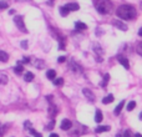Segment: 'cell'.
I'll return each mask as SVG.
<instances>
[{"label":"cell","mask_w":142,"mask_h":137,"mask_svg":"<svg viewBox=\"0 0 142 137\" xmlns=\"http://www.w3.org/2000/svg\"><path fill=\"white\" fill-rule=\"evenodd\" d=\"M116 14L123 20H133L137 16V11L132 5H121L117 7Z\"/></svg>","instance_id":"obj_1"},{"label":"cell","mask_w":142,"mask_h":137,"mask_svg":"<svg viewBox=\"0 0 142 137\" xmlns=\"http://www.w3.org/2000/svg\"><path fill=\"white\" fill-rule=\"evenodd\" d=\"M96 9L101 14H108L112 10V4L108 0H96Z\"/></svg>","instance_id":"obj_2"},{"label":"cell","mask_w":142,"mask_h":137,"mask_svg":"<svg viewBox=\"0 0 142 137\" xmlns=\"http://www.w3.org/2000/svg\"><path fill=\"white\" fill-rule=\"evenodd\" d=\"M14 22H15V25L18 26V29L20 30V31H22V33H28V29L25 28V24H24V19H22V16H15Z\"/></svg>","instance_id":"obj_3"},{"label":"cell","mask_w":142,"mask_h":137,"mask_svg":"<svg viewBox=\"0 0 142 137\" xmlns=\"http://www.w3.org/2000/svg\"><path fill=\"white\" fill-rule=\"evenodd\" d=\"M82 94L85 95V97L90 102L95 101V96H93V94H92V91H91V90H89V88H84V90H82Z\"/></svg>","instance_id":"obj_4"},{"label":"cell","mask_w":142,"mask_h":137,"mask_svg":"<svg viewBox=\"0 0 142 137\" xmlns=\"http://www.w3.org/2000/svg\"><path fill=\"white\" fill-rule=\"evenodd\" d=\"M71 126H72V122H71L70 120H67V118H65V120H62V122H61V130L64 131H69L71 128Z\"/></svg>","instance_id":"obj_5"},{"label":"cell","mask_w":142,"mask_h":137,"mask_svg":"<svg viewBox=\"0 0 142 137\" xmlns=\"http://www.w3.org/2000/svg\"><path fill=\"white\" fill-rule=\"evenodd\" d=\"M112 25L116 26L117 29L122 30V31H126V30H127V26H126L122 21H120V20H112Z\"/></svg>","instance_id":"obj_6"},{"label":"cell","mask_w":142,"mask_h":137,"mask_svg":"<svg viewBox=\"0 0 142 137\" xmlns=\"http://www.w3.org/2000/svg\"><path fill=\"white\" fill-rule=\"evenodd\" d=\"M117 59H119V61H120V64L122 66H123V67H125V69H126V70H128V69H130V62H128V60L126 58H123V56H117Z\"/></svg>","instance_id":"obj_7"},{"label":"cell","mask_w":142,"mask_h":137,"mask_svg":"<svg viewBox=\"0 0 142 137\" xmlns=\"http://www.w3.org/2000/svg\"><path fill=\"white\" fill-rule=\"evenodd\" d=\"M65 6L69 9V11H76V10L80 9V6H78L77 3H70V4H66Z\"/></svg>","instance_id":"obj_8"},{"label":"cell","mask_w":142,"mask_h":137,"mask_svg":"<svg viewBox=\"0 0 142 137\" xmlns=\"http://www.w3.org/2000/svg\"><path fill=\"white\" fill-rule=\"evenodd\" d=\"M102 118H104V116H102V112H101V110H96V114H95V121L97 123H100L102 121Z\"/></svg>","instance_id":"obj_9"},{"label":"cell","mask_w":142,"mask_h":137,"mask_svg":"<svg viewBox=\"0 0 142 137\" xmlns=\"http://www.w3.org/2000/svg\"><path fill=\"white\" fill-rule=\"evenodd\" d=\"M75 28L78 29V30H86V29H87V25H86L85 22L77 21V22H75Z\"/></svg>","instance_id":"obj_10"},{"label":"cell","mask_w":142,"mask_h":137,"mask_svg":"<svg viewBox=\"0 0 142 137\" xmlns=\"http://www.w3.org/2000/svg\"><path fill=\"white\" fill-rule=\"evenodd\" d=\"M114 95H107L105 96L104 99H102V103H111V102L114 101Z\"/></svg>","instance_id":"obj_11"},{"label":"cell","mask_w":142,"mask_h":137,"mask_svg":"<svg viewBox=\"0 0 142 137\" xmlns=\"http://www.w3.org/2000/svg\"><path fill=\"white\" fill-rule=\"evenodd\" d=\"M110 130H111L110 126H99L95 131H96L97 133H101V132H106V131H110Z\"/></svg>","instance_id":"obj_12"},{"label":"cell","mask_w":142,"mask_h":137,"mask_svg":"<svg viewBox=\"0 0 142 137\" xmlns=\"http://www.w3.org/2000/svg\"><path fill=\"white\" fill-rule=\"evenodd\" d=\"M125 106V101H121L117 106H116V108H115V115H120L121 110H122V107Z\"/></svg>","instance_id":"obj_13"},{"label":"cell","mask_w":142,"mask_h":137,"mask_svg":"<svg viewBox=\"0 0 142 137\" xmlns=\"http://www.w3.org/2000/svg\"><path fill=\"white\" fill-rule=\"evenodd\" d=\"M46 76H48V79H50V80H55V77H56V71H55V70H49V71L46 72Z\"/></svg>","instance_id":"obj_14"},{"label":"cell","mask_w":142,"mask_h":137,"mask_svg":"<svg viewBox=\"0 0 142 137\" xmlns=\"http://www.w3.org/2000/svg\"><path fill=\"white\" fill-rule=\"evenodd\" d=\"M7 60H9V55H7L5 51H0V61L6 62Z\"/></svg>","instance_id":"obj_15"},{"label":"cell","mask_w":142,"mask_h":137,"mask_svg":"<svg viewBox=\"0 0 142 137\" xmlns=\"http://www.w3.org/2000/svg\"><path fill=\"white\" fill-rule=\"evenodd\" d=\"M24 80H25L26 82L33 81V80H34V74H33V72H26V74H25V76H24Z\"/></svg>","instance_id":"obj_16"},{"label":"cell","mask_w":142,"mask_h":137,"mask_svg":"<svg viewBox=\"0 0 142 137\" xmlns=\"http://www.w3.org/2000/svg\"><path fill=\"white\" fill-rule=\"evenodd\" d=\"M22 71H24V66H22L21 64H18V66H15L14 67V72L15 74H18V75L22 74Z\"/></svg>","instance_id":"obj_17"},{"label":"cell","mask_w":142,"mask_h":137,"mask_svg":"<svg viewBox=\"0 0 142 137\" xmlns=\"http://www.w3.org/2000/svg\"><path fill=\"white\" fill-rule=\"evenodd\" d=\"M70 11H69V9L66 6H61L60 7V14H61V16H67V14H69Z\"/></svg>","instance_id":"obj_18"},{"label":"cell","mask_w":142,"mask_h":137,"mask_svg":"<svg viewBox=\"0 0 142 137\" xmlns=\"http://www.w3.org/2000/svg\"><path fill=\"white\" fill-rule=\"evenodd\" d=\"M35 66L37 67V69H43L44 66H45V62H44L43 60H35Z\"/></svg>","instance_id":"obj_19"},{"label":"cell","mask_w":142,"mask_h":137,"mask_svg":"<svg viewBox=\"0 0 142 137\" xmlns=\"http://www.w3.org/2000/svg\"><path fill=\"white\" fill-rule=\"evenodd\" d=\"M6 82H7V76L4 75V74H1V75H0V84H1V85H5Z\"/></svg>","instance_id":"obj_20"},{"label":"cell","mask_w":142,"mask_h":137,"mask_svg":"<svg viewBox=\"0 0 142 137\" xmlns=\"http://www.w3.org/2000/svg\"><path fill=\"white\" fill-rule=\"evenodd\" d=\"M62 84H64V80L61 79V77L54 80V85H55V86H62Z\"/></svg>","instance_id":"obj_21"},{"label":"cell","mask_w":142,"mask_h":137,"mask_svg":"<svg viewBox=\"0 0 142 137\" xmlns=\"http://www.w3.org/2000/svg\"><path fill=\"white\" fill-rule=\"evenodd\" d=\"M57 112V110H56V107L54 106V105H51L50 106V108H49V114H50V116H55V114Z\"/></svg>","instance_id":"obj_22"},{"label":"cell","mask_w":142,"mask_h":137,"mask_svg":"<svg viewBox=\"0 0 142 137\" xmlns=\"http://www.w3.org/2000/svg\"><path fill=\"white\" fill-rule=\"evenodd\" d=\"M135 107H136V102H135V101L128 102V105H127V111H132V110H133Z\"/></svg>","instance_id":"obj_23"},{"label":"cell","mask_w":142,"mask_h":137,"mask_svg":"<svg viewBox=\"0 0 142 137\" xmlns=\"http://www.w3.org/2000/svg\"><path fill=\"white\" fill-rule=\"evenodd\" d=\"M30 133H31V135H33L34 137H43L41 135H40V133H39V132H37V131L34 130V128H30Z\"/></svg>","instance_id":"obj_24"},{"label":"cell","mask_w":142,"mask_h":137,"mask_svg":"<svg viewBox=\"0 0 142 137\" xmlns=\"http://www.w3.org/2000/svg\"><path fill=\"white\" fill-rule=\"evenodd\" d=\"M121 137H133L132 136V133H131V131L127 130V131H125L122 135H121Z\"/></svg>","instance_id":"obj_25"},{"label":"cell","mask_w":142,"mask_h":137,"mask_svg":"<svg viewBox=\"0 0 142 137\" xmlns=\"http://www.w3.org/2000/svg\"><path fill=\"white\" fill-rule=\"evenodd\" d=\"M108 79H110V75H108V74H106V75H105V77H104V82H102V87H105V86H106V84H107V81H108Z\"/></svg>","instance_id":"obj_26"},{"label":"cell","mask_w":142,"mask_h":137,"mask_svg":"<svg viewBox=\"0 0 142 137\" xmlns=\"http://www.w3.org/2000/svg\"><path fill=\"white\" fill-rule=\"evenodd\" d=\"M7 6H9V4L6 1H0V9H6Z\"/></svg>","instance_id":"obj_27"},{"label":"cell","mask_w":142,"mask_h":137,"mask_svg":"<svg viewBox=\"0 0 142 137\" xmlns=\"http://www.w3.org/2000/svg\"><path fill=\"white\" fill-rule=\"evenodd\" d=\"M54 126H55V121L52 120V121H51V122H50L49 125H48V127H46V130H52V128H54Z\"/></svg>","instance_id":"obj_28"},{"label":"cell","mask_w":142,"mask_h":137,"mask_svg":"<svg viewBox=\"0 0 142 137\" xmlns=\"http://www.w3.org/2000/svg\"><path fill=\"white\" fill-rule=\"evenodd\" d=\"M20 45H21V47H22V49H25V50L28 49V41H26V40L21 41V44H20Z\"/></svg>","instance_id":"obj_29"},{"label":"cell","mask_w":142,"mask_h":137,"mask_svg":"<svg viewBox=\"0 0 142 137\" xmlns=\"http://www.w3.org/2000/svg\"><path fill=\"white\" fill-rule=\"evenodd\" d=\"M93 50H96V51H97V52H100V54H102V50L100 49V46H99V45H97V44H96V45H93Z\"/></svg>","instance_id":"obj_30"},{"label":"cell","mask_w":142,"mask_h":137,"mask_svg":"<svg viewBox=\"0 0 142 137\" xmlns=\"http://www.w3.org/2000/svg\"><path fill=\"white\" fill-rule=\"evenodd\" d=\"M137 52H138L140 55H142V43L138 44V46H137Z\"/></svg>","instance_id":"obj_31"},{"label":"cell","mask_w":142,"mask_h":137,"mask_svg":"<svg viewBox=\"0 0 142 137\" xmlns=\"http://www.w3.org/2000/svg\"><path fill=\"white\" fill-rule=\"evenodd\" d=\"M28 62H30V59H29V58H24L21 60V62L19 61V64H28Z\"/></svg>","instance_id":"obj_32"},{"label":"cell","mask_w":142,"mask_h":137,"mask_svg":"<svg viewBox=\"0 0 142 137\" xmlns=\"http://www.w3.org/2000/svg\"><path fill=\"white\" fill-rule=\"evenodd\" d=\"M60 50H64L65 49V44H64V40H60V46H59Z\"/></svg>","instance_id":"obj_33"},{"label":"cell","mask_w":142,"mask_h":137,"mask_svg":"<svg viewBox=\"0 0 142 137\" xmlns=\"http://www.w3.org/2000/svg\"><path fill=\"white\" fill-rule=\"evenodd\" d=\"M57 61H59L60 64H61V62H65V61H66V56H60V58H59V60H57Z\"/></svg>","instance_id":"obj_34"},{"label":"cell","mask_w":142,"mask_h":137,"mask_svg":"<svg viewBox=\"0 0 142 137\" xmlns=\"http://www.w3.org/2000/svg\"><path fill=\"white\" fill-rule=\"evenodd\" d=\"M30 126H31V123L29 122V121H26V122L24 123V127H25V128H29V127H30Z\"/></svg>","instance_id":"obj_35"},{"label":"cell","mask_w":142,"mask_h":137,"mask_svg":"<svg viewBox=\"0 0 142 137\" xmlns=\"http://www.w3.org/2000/svg\"><path fill=\"white\" fill-rule=\"evenodd\" d=\"M49 137H60V136H59L57 133H51V135H50Z\"/></svg>","instance_id":"obj_36"},{"label":"cell","mask_w":142,"mask_h":137,"mask_svg":"<svg viewBox=\"0 0 142 137\" xmlns=\"http://www.w3.org/2000/svg\"><path fill=\"white\" fill-rule=\"evenodd\" d=\"M138 35H140V36H142V28H141V29H140V30H138Z\"/></svg>","instance_id":"obj_37"},{"label":"cell","mask_w":142,"mask_h":137,"mask_svg":"<svg viewBox=\"0 0 142 137\" xmlns=\"http://www.w3.org/2000/svg\"><path fill=\"white\" fill-rule=\"evenodd\" d=\"M135 137H142V135H141V133H136Z\"/></svg>","instance_id":"obj_38"},{"label":"cell","mask_w":142,"mask_h":137,"mask_svg":"<svg viewBox=\"0 0 142 137\" xmlns=\"http://www.w3.org/2000/svg\"><path fill=\"white\" fill-rule=\"evenodd\" d=\"M140 120H142V112L140 114Z\"/></svg>","instance_id":"obj_39"},{"label":"cell","mask_w":142,"mask_h":137,"mask_svg":"<svg viewBox=\"0 0 142 137\" xmlns=\"http://www.w3.org/2000/svg\"><path fill=\"white\" fill-rule=\"evenodd\" d=\"M141 7H142V3H141Z\"/></svg>","instance_id":"obj_40"},{"label":"cell","mask_w":142,"mask_h":137,"mask_svg":"<svg viewBox=\"0 0 142 137\" xmlns=\"http://www.w3.org/2000/svg\"><path fill=\"white\" fill-rule=\"evenodd\" d=\"M50 1H52V0H50Z\"/></svg>","instance_id":"obj_41"}]
</instances>
